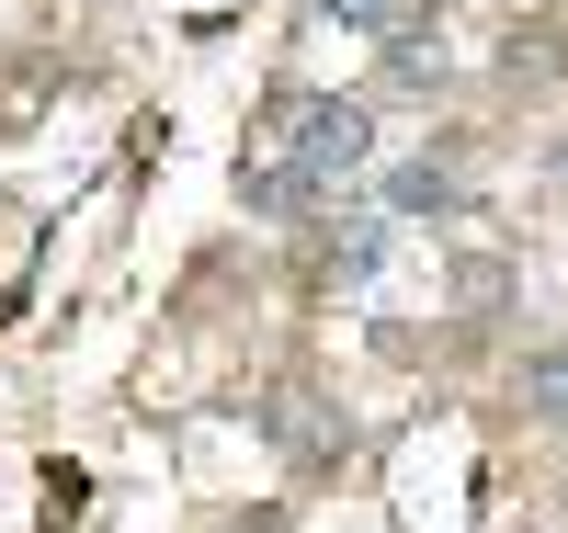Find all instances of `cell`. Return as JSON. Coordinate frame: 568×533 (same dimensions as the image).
<instances>
[{
    "label": "cell",
    "instance_id": "7",
    "mask_svg": "<svg viewBox=\"0 0 568 533\" xmlns=\"http://www.w3.org/2000/svg\"><path fill=\"white\" fill-rule=\"evenodd\" d=\"M240 533H284V522H240Z\"/></svg>",
    "mask_w": 568,
    "mask_h": 533
},
{
    "label": "cell",
    "instance_id": "3",
    "mask_svg": "<svg viewBox=\"0 0 568 533\" xmlns=\"http://www.w3.org/2000/svg\"><path fill=\"white\" fill-rule=\"evenodd\" d=\"M375 262H387V227L353 216V227H329V250H318V284H364Z\"/></svg>",
    "mask_w": 568,
    "mask_h": 533
},
{
    "label": "cell",
    "instance_id": "1",
    "mask_svg": "<svg viewBox=\"0 0 568 533\" xmlns=\"http://www.w3.org/2000/svg\"><path fill=\"white\" fill-rule=\"evenodd\" d=\"M364 171H375V114L342 91H307V103H284V160L240 171V193L262 216H342V193Z\"/></svg>",
    "mask_w": 568,
    "mask_h": 533
},
{
    "label": "cell",
    "instance_id": "4",
    "mask_svg": "<svg viewBox=\"0 0 568 533\" xmlns=\"http://www.w3.org/2000/svg\"><path fill=\"white\" fill-rule=\"evenodd\" d=\"M387 193H398V205H433V216H444L455 193H466V160H409V171H398Z\"/></svg>",
    "mask_w": 568,
    "mask_h": 533
},
{
    "label": "cell",
    "instance_id": "5",
    "mask_svg": "<svg viewBox=\"0 0 568 533\" xmlns=\"http://www.w3.org/2000/svg\"><path fill=\"white\" fill-rule=\"evenodd\" d=\"M387 80H409V91H420V80H444V58H433L420 34H398V45H387Z\"/></svg>",
    "mask_w": 568,
    "mask_h": 533
},
{
    "label": "cell",
    "instance_id": "6",
    "mask_svg": "<svg viewBox=\"0 0 568 533\" xmlns=\"http://www.w3.org/2000/svg\"><path fill=\"white\" fill-rule=\"evenodd\" d=\"M318 12H329V23H387L398 0H318Z\"/></svg>",
    "mask_w": 568,
    "mask_h": 533
},
{
    "label": "cell",
    "instance_id": "2",
    "mask_svg": "<svg viewBox=\"0 0 568 533\" xmlns=\"http://www.w3.org/2000/svg\"><path fill=\"white\" fill-rule=\"evenodd\" d=\"M511 409L546 420V431H568V341H546V352L511 363Z\"/></svg>",
    "mask_w": 568,
    "mask_h": 533
}]
</instances>
